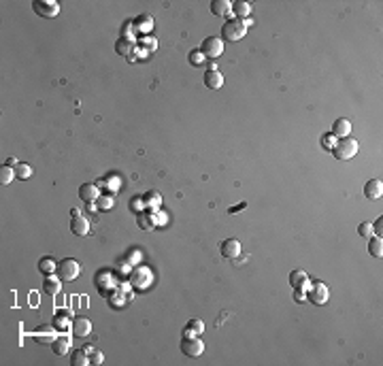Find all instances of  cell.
I'll return each mask as SVG.
<instances>
[{
	"instance_id": "obj_11",
	"label": "cell",
	"mask_w": 383,
	"mask_h": 366,
	"mask_svg": "<svg viewBox=\"0 0 383 366\" xmlns=\"http://www.w3.org/2000/svg\"><path fill=\"white\" fill-rule=\"evenodd\" d=\"M364 196L368 200H379L383 196V181L381 179H370V181L364 185Z\"/></svg>"
},
{
	"instance_id": "obj_24",
	"label": "cell",
	"mask_w": 383,
	"mask_h": 366,
	"mask_svg": "<svg viewBox=\"0 0 383 366\" xmlns=\"http://www.w3.org/2000/svg\"><path fill=\"white\" fill-rule=\"evenodd\" d=\"M13 171H15L17 179H30L32 177V168H30V164H26V162H17L13 166Z\"/></svg>"
},
{
	"instance_id": "obj_3",
	"label": "cell",
	"mask_w": 383,
	"mask_h": 366,
	"mask_svg": "<svg viewBox=\"0 0 383 366\" xmlns=\"http://www.w3.org/2000/svg\"><path fill=\"white\" fill-rule=\"evenodd\" d=\"M202 351H204V343L196 334L185 332L183 339H181V353L187 358H198V356H202Z\"/></svg>"
},
{
	"instance_id": "obj_19",
	"label": "cell",
	"mask_w": 383,
	"mask_h": 366,
	"mask_svg": "<svg viewBox=\"0 0 383 366\" xmlns=\"http://www.w3.org/2000/svg\"><path fill=\"white\" fill-rule=\"evenodd\" d=\"M43 289H45L47 296H58V294H60V289H62V279L60 277L56 279V277L47 275L45 283H43Z\"/></svg>"
},
{
	"instance_id": "obj_25",
	"label": "cell",
	"mask_w": 383,
	"mask_h": 366,
	"mask_svg": "<svg viewBox=\"0 0 383 366\" xmlns=\"http://www.w3.org/2000/svg\"><path fill=\"white\" fill-rule=\"evenodd\" d=\"M39 270L45 272V275H51V272L58 270V264H56L51 258H40V260H39Z\"/></svg>"
},
{
	"instance_id": "obj_37",
	"label": "cell",
	"mask_w": 383,
	"mask_h": 366,
	"mask_svg": "<svg viewBox=\"0 0 383 366\" xmlns=\"http://www.w3.org/2000/svg\"><path fill=\"white\" fill-rule=\"evenodd\" d=\"M139 202H143V198H141V196H134V198H132V209H134V211H137V209H139Z\"/></svg>"
},
{
	"instance_id": "obj_15",
	"label": "cell",
	"mask_w": 383,
	"mask_h": 366,
	"mask_svg": "<svg viewBox=\"0 0 383 366\" xmlns=\"http://www.w3.org/2000/svg\"><path fill=\"white\" fill-rule=\"evenodd\" d=\"M220 251H222V255L223 258H237V255L241 253V243L237 241V239H226L222 243V247H220Z\"/></svg>"
},
{
	"instance_id": "obj_1",
	"label": "cell",
	"mask_w": 383,
	"mask_h": 366,
	"mask_svg": "<svg viewBox=\"0 0 383 366\" xmlns=\"http://www.w3.org/2000/svg\"><path fill=\"white\" fill-rule=\"evenodd\" d=\"M332 154H334V158H337V160H351L353 155L358 154V141H356V138H351V136L339 138V141L334 143V147H332Z\"/></svg>"
},
{
	"instance_id": "obj_14",
	"label": "cell",
	"mask_w": 383,
	"mask_h": 366,
	"mask_svg": "<svg viewBox=\"0 0 383 366\" xmlns=\"http://www.w3.org/2000/svg\"><path fill=\"white\" fill-rule=\"evenodd\" d=\"M56 339H58V336H56V328L54 326H45V324H43V326H39V330L34 332V341H37V343H45V345H47V343H54Z\"/></svg>"
},
{
	"instance_id": "obj_18",
	"label": "cell",
	"mask_w": 383,
	"mask_h": 366,
	"mask_svg": "<svg viewBox=\"0 0 383 366\" xmlns=\"http://www.w3.org/2000/svg\"><path fill=\"white\" fill-rule=\"evenodd\" d=\"M349 132H351V124H349V119H345V117H339V119L332 124V135L337 136V138L349 136Z\"/></svg>"
},
{
	"instance_id": "obj_2",
	"label": "cell",
	"mask_w": 383,
	"mask_h": 366,
	"mask_svg": "<svg viewBox=\"0 0 383 366\" xmlns=\"http://www.w3.org/2000/svg\"><path fill=\"white\" fill-rule=\"evenodd\" d=\"M247 34V26L243 19H228L226 24L222 26V37L230 40V43H237Z\"/></svg>"
},
{
	"instance_id": "obj_33",
	"label": "cell",
	"mask_w": 383,
	"mask_h": 366,
	"mask_svg": "<svg viewBox=\"0 0 383 366\" xmlns=\"http://www.w3.org/2000/svg\"><path fill=\"white\" fill-rule=\"evenodd\" d=\"M358 234H360V236H364V239H368V236L373 234V224H368V222H362L360 226H358Z\"/></svg>"
},
{
	"instance_id": "obj_22",
	"label": "cell",
	"mask_w": 383,
	"mask_h": 366,
	"mask_svg": "<svg viewBox=\"0 0 383 366\" xmlns=\"http://www.w3.org/2000/svg\"><path fill=\"white\" fill-rule=\"evenodd\" d=\"M51 347H54V353H56V356H64V353H68V347H70L68 336H58V339L51 343Z\"/></svg>"
},
{
	"instance_id": "obj_39",
	"label": "cell",
	"mask_w": 383,
	"mask_h": 366,
	"mask_svg": "<svg viewBox=\"0 0 383 366\" xmlns=\"http://www.w3.org/2000/svg\"><path fill=\"white\" fill-rule=\"evenodd\" d=\"M7 164H9V166H15V164H17V160H15V158H9V160H7Z\"/></svg>"
},
{
	"instance_id": "obj_9",
	"label": "cell",
	"mask_w": 383,
	"mask_h": 366,
	"mask_svg": "<svg viewBox=\"0 0 383 366\" xmlns=\"http://www.w3.org/2000/svg\"><path fill=\"white\" fill-rule=\"evenodd\" d=\"M132 28H134V32H139V34H149L153 30L151 15L149 13H141L139 17H134V19H132Z\"/></svg>"
},
{
	"instance_id": "obj_8",
	"label": "cell",
	"mask_w": 383,
	"mask_h": 366,
	"mask_svg": "<svg viewBox=\"0 0 383 366\" xmlns=\"http://www.w3.org/2000/svg\"><path fill=\"white\" fill-rule=\"evenodd\" d=\"M70 330H73L75 339H85V336H90V332H92V324H90V319H85V317H75L73 322H70Z\"/></svg>"
},
{
	"instance_id": "obj_30",
	"label": "cell",
	"mask_w": 383,
	"mask_h": 366,
	"mask_svg": "<svg viewBox=\"0 0 383 366\" xmlns=\"http://www.w3.org/2000/svg\"><path fill=\"white\" fill-rule=\"evenodd\" d=\"M187 60H190V64H192V66H202L207 58L202 56V51H200V49H194V51H190V56H187Z\"/></svg>"
},
{
	"instance_id": "obj_31",
	"label": "cell",
	"mask_w": 383,
	"mask_h": 366,
	"mask_svg": "<svg viewBox=\"0 0 383 366\" xmlns=\"http://www.w3.org/2000/svg\"><path fill=\"white\" fill-rule=\"evenodd\" d=\"M66 317H70L68 311H58V313H56V328L66 330V328H68V319H66Z\"/></svg>"
},
{
	"instance_id": "obj_5",
	"label": "cell",
	"mask_w": 383,
	"mask_h": 366,
	"mask_svg": "<svg viewBox=\"0 0 383 366\" xmlns=\"http://www.w3.org/2000/svg\"><path fill=\"white\" fill-rule=\"evenodd\" d=\"M200 51H202L204 58H209V60H215V58H220L223 54V40L217 39V37L204 39L202 45H200Z\"/></svg>"
},
{
	"instance_id": "obj_17",
	"label": "cell",
	"mask_w": 383,
	"mask_h": 366,
	"mask_svg": "<svg viewBox=\"0 0 383 366\" xmlns=\"http://www.w3.org/2000/svg\"><path fill=\"white\" fill-rule=\"evenodd\" d=\"M211 13L217 17H226L232 13V2H228V0H213L211 2Z\"/></svg>"
},
{
	"instance_id": "obj_10",
	"label": "cell",
	"mask_w": 383,
	"mask_h": 366,
	"mask_svg": "<svg viewBox=\"0 0 383 366\" xmlns=\"http://www.w3.org/2000/svg\"><path fill=\"white\" fill-rule=\"evenodd\" d=\"M70 232L77 236H87V232H90V222L83 217V215H73V219H70Z\"/></svg>"
},
{
	"instance_id": "obj_23",
	"label": "cell",
	"mask_w": 383,
	"mask_h": 366,
	"mask_svg": "<svg viewBox=\"0 0 383 366\" xmlns=\"http://www.w3.org/2000/svg\"><path fill=\"white\" fill-rule=\"evenodd\" d=\"M368 251H370L373 258H381V255H383V241H381V236H373V239L368 241Z\"/></svg>"
},
{
	"instance_id": "obj_28",
	"label": "cell",
	"mask_w": 383,
	"mask_h": 366,
	"mask_svg": "<svg viewBox=\"0 0 383 366\" xmlns=\"http://www.w3.org/2000/svg\"><path fill=\"white\" fill-rule=\"evenodd\" d=\"M137 224L141 226V228H145V230H151L153 226H156V219H153L151 215H147V213H139Z\"/></svg>"
},
{
	"instance_id": "obj_36",
	"label": "cell",
	"mask_w": 383,
	"mask_h": 366,
	"mask_svg": "<svg viewBox=\"0 0 383 366\" xmlns=\"http://www.w3.org/2000/svg\"><path fill=\"white\" fill-rule=\"evenodd\" d=\"M104 202H100V207H107V209H111V207H113V198H111V196H107V198H102Z\"/></svg>"
},
{
	"instance_id": "obj_34",
	"label": "cell",
	"mask_w": 383,
	"mask_h": 366,
	"mask_svg": "<svg viewBox=\"0 0 383 366\" xmlns=\"http://www.w3.org/2000/svg\"><path fill=\"white\" fill-rule=\"evenodd\" d=\"M102 360H104V356L100 351H94V353H90V364H94V366H98V364H102Z\"/></svg>"
},
{
	"instance_id": "obj_6",
	"label": "cell",
	"mask_w": 383,
	"mask_h": 366,
	"mask_svg": "<svg viewBox=\"0 0 383 366\" xmlns=\"http://www.w3.org/2000/svg\"><path fill=\"white\" fill-rule=\"evenodd\" d=\"M32 9L34 13L40 15V17H58L60 15V4L56 0H34L32 2Z\"/></svg>"
},
{
	"instance_id": "obj_35",
	"label": "cell",
	"mask_w": 383,
	"mask_h": 366,
	"mask_svg": "<svg viewBox=\"0 0 383 366\" xmlns=\"http://www.w3.org/2000/svg\"><path fill=\"white\" fill-rule=\"evenodd\" d=\"M381 228H383V217H379V219H377V222L373 224V230H377V234H379V236H381Z\"/></svg>"
},
{
	"instance_id": "obj_20",
	"label": "cell",
	"mask_w": 383,
	"mask_h": 366,
	"mask_svg": "<svg viewBox=\"0 0 383 366\" xmlns=\"http://www.w3.org/2000/svg\"><path fill=\"white\" fill-rule=\"evenodd\" d=\"M232 13L237 15V19H247L251 13V4L245 0H237V2H232Z\"/></svg>"
},
{
	"instance_id": "obj_32",
	"label": "cell",
	"mask_w": 383,
	"mask_h": 366,
	"mask_svg": "<svg viewBox=\"0 0 383 366\" xmlns=\"http://www.w3.org/2000/svg\"><path fill=\"white\" fill-rule=\"evenodd\" d=\"M143 200H145V205H149V207H160L162 196L158 194V192H149L147 196H143Z\"/></svg>"
},
{
	"instance_id": "obj_16",
	"label": "cell",
	"mask_w": 383,
	"mask_h": 366,
	"mask_svg": "<svg viewBox=\"0 0 383 366\" xmlns=\"http://www.w3.org/2000/svg\"><path fill=\"white\" fill-rule=\"evenodd\" d=\"M204 85L211 90H220L223 85V75L217 71V68H213V71H207L204 73Z\"/></svg>"
},
{
	"instance_id": "obj_12",
	"label": "cell",
	"mask_w": 383,
	"mask_h": 366,
	"mask_svg": "<svg viewBox=\"0 0 383 366\" xmlns=\"http://www.w3.org/2000/svg\"><path fill=\"white\" fill-rule=\"evenodd\" d=\"M79 198L85 202V205H92V202L98 200V188L94 183H81L79 188Z\"/></svg>"
},
{
	"instance_id": "obj_7",
	"label": "cell",
	"mask_w": 383,
	"mask_h": 366,
	"mask_svg": "<svg viewBox=\"0 0 383 366\" xmlns=\"http://www.w3.org/2000/svg\"><path fill=\"white\" fill-rule=\"evenodd\" d=\"M328 298H330V289H328V286L326 283H313V286L309 288V300L313 305H326L328 303Z\"/></svg>"
},
{
	"instance_id": "obj_29",
	"label": "cell",
	"mask_w": 383,
	"mask_h": 366,
	"mask_svg": "<svg viewBox=\"0 0 383 366\" xmlns=\"http://www.w3.org/2000/svg\"><path fill=\"white\" fill-rule=\"evenodd\" d=\"M202 330H204L202 319H190V322H187V326H185V332H192V334H200Z\"/></svg>"
},
{
	"instance_id": "obj_27",
	"label": "cell",
	"mask_w": 383,
	"mask_h": 366,
	"mask_svg": "<svg viewBox=\"0 0 383 366\" xmlns=\"http://www.w3.org/2000/svg\"><path fill=\"white\" fill-rule=\"evenodd\" d=\"M132 47H134V45H132V40L130 39H120V40H117V54H120V56H130L132 54Z\"/></svg>"
},
{
	"instance_id": "obj_38",
	"label": "cell",
	"mask_w": 383,
	"mask_h": 366,
	"mask_svg": "<svg viewBox=\"0 0 383 366\" xmlns=\"http://www.w3.org/2000/svg\"><path fill=\"white\" fill-rule=\"evenodd\" d=\"M83 351L87 353V356H90V353H94V351H96V349H94L92 345H85V347H83Z\"/></svg>"
},
{
	"instance_id": "obj_13",
	"label": "cell",
	"mask_w": 383,
	"mask_h": 366,
	"mask_svg": "<svg viewBox=\"0 0 383 366\" xmlns=\"http://www.w3.org/2000/svg\"><path fill=\"white\" fill-rule=\"evenodd\" d=\"M290 286L294 289H304L306 286H309V275H306L302 269H294L290 272Z\"/></svg>"
},
{
	"instance_id": "obj_21",
	"label": "cell",
	"mask_w": 383,
	"mask_h": 366,
	"mask_svg": "<svg viewBox=\"0 0 383 366\" xmlns=\"http://www.w3.org/2000/svg\"><path fill=\"white\" fill-rule=\"evenodd\" d=\"M90 364V356L83 349H75L70 353V366H87Z\"/></svg>"
},
{
	"instance_id": "obj_4",
	"label": "cell",
	"mask_w": 383,
	"mask_h": 366,
	"mask_svg": "<svg viewBox=\"0 0 383 366\" xmlns=\"http://www.w3.org/2000/svg\"><path fill=\"white\" fill-rule=\"evenodd\" d=\"M56 272H58V277H60L62 281H75V279L79 277V272H81V266L73 258H64L62 262H58V270Z\"/></svg>"
},
{
	"instance_id": "obj_26",
	"label": "cell",
	"mask_w": 383,
	"mask_h": 366,
	"mask_svg": "<svg viewBox=\"0 0 383 366\" xmlns=\"http://www.w3.org/2000/svg\"><path fill=\"white\" fill-rule=\"evenodd\" d=\"M13 177H15V171L11 168L9 164H2L0 166V183L2 185H9L11 181H13Z\"/></svg>"
}]
</instances>
